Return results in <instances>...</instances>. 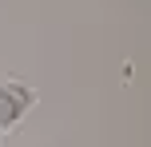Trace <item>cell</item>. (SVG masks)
I'll return each mask as SVG.
<instances>
[{
	"instance_id": "obj_1",
	"label": "cell",
	"mask_w": 151,
	"mask_h": 147,
	"mask_svg": "<svg viewBox=\"0 0 151 147\" xmlns=\"http://www.w3.org/2000/svg\"><path fill=\"white\" fill-rule=\"evenodd\" d=\"M36 108V87L24 80H4L0 84V135L24 123V115Z\"/></svg>"
},
{
	"instance_id": "obj_2",
	"label": "cell",
	"mask_w": 151,
	"mask_h": 147,
	"mask_svg": "<svg viewBox=\"0 0 151 147\" xmlns=\"http://www.w3.org/2000/svg\"><path fill=\"white\" fill-rule=\"evenodd\" d=\"M0 139H4V135H0Z\"/></svg>"
}]
</instances>
